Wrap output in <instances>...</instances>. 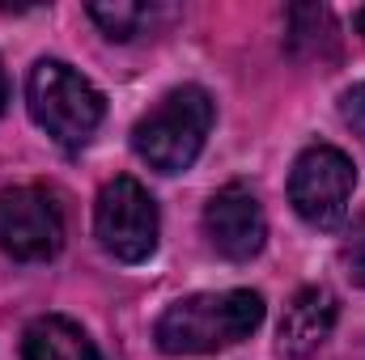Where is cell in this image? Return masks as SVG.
<instances>
[{
    "mask_svg": "<svg viewBox=\"0 0 365 360\" xmlns=\"http://www.w3.org/2000/svg\"><path fill=\"white\" fill-rule=\"evenodd\" d=\"M259 322H264V297L251 288L191 292L158 314L153 339L166 356H212L251 339Z\"/></svg>",
    "mask_w": 365,
    "mask_h": 360,
    "instance_id": "6da1fadb",
    "label": "cell"
},
{
    "mask_svg": "<svg viewBox=\"0 0 365 360\" xmlns=\"http://www.w3.org/2000/svg\"><path fill=\"white\" fill-rule=\"evenodd\" d=\"M212 119H217V106H212L208 90L179 85V90H170L132 127V149H136V157L149 170H158V174H182L204 153Z\"/></svg>",
    "mask_w": 365,
    "mask_h": 360,
    "instance_id": "7a4b0ae2",
    "label": "cell"
},
{
    "mask_svg": "<svg viewBox=\"0 0 365 360\" xmlns=\"http://www.w3.org/2000/svg\"><path fill=\"white\" fill-rule=\"evenodd\" d=\"M26 106H30V119L64 149H81L106 115L98 85L64 60H38L30 68Z\"/></svg>",
    "mask_w": 365,
    "mask_h": 360,
    "instance_id": "3957f363",
    "label": "cell"
},
{
    "mask_svg": "<svg viewBox=\"0 0 365 360\" xmlns=\"http://www.w3.org/2000/svg\"><path fill=\"white\" fill-rule=\"evenodd\" d=\"M357 166L336 144H310L289 174V203L310 229H340L353 203Z\"/></svg>",
    "mask_w": 365,
    "mask_h": 360,
    "instance_id": "277c9868",
    "label": "cell"
},
{
    "mask_svg": "<svg viewBox=\"0 0 365 360\" xmlns=\"http://www.w3.org/2000/svg\"><path fill=\"white\" fill-rule=\"evenodd\" d=\"M158 203L153 195L140 186L136 179L119 174L98 191V203H93V233H98V246L119 259V263H145L153 259L158 250Z\"/></svg>",
    "mask_w": 365,
    "mask_h": 360,
    "instance_id": "5b68a950",
    "label": "cell"
},
{
    "mask_svg": "<svg viewBox=\"0 0 365 360\" xmlns=\"http://www.w3.org/2000/svg\"><path fill=\"white\" fill-rule=\"evenodd\" d=\"M64 246V212L47 186L0 191V250L17 263H43Z\"/></svg>",
    "mask_w": 365,
    "mask_h": 360,
    "instance_id": "8992f818",
    "label": "cell"
},
{
    "mask_svg": "<svg viewBox=\"0 0 365 360\" xmlns=\"http://www.w3.org/2000/svg\"><path fill=\"white\" fill-rule=\"evenodd\" d=\"M204 233L230 263H251L268 242V216L247 182H225L204 208Z\"/></svg>",
    "mask_w": 365,
    "mask_h": 360,
    "instance_id": "52a82bcc",
    "label": "cell"
},
{
    "mask_svg": "<svg viewBox=\"0 0 365 360\" xmlns=\"http://www.w3.org/2000/svg\"><path fill=\"white\" fill-rule=\"evenodd\" d=\"M340 318V301L331 288H302L293 292V301L284 305V318L276 327V356L280 360H310L336 331Z\"/></svg>",
    "mask_w": 365,
    "mask_h": 360,
    "instance_id": "ba28073f",
    "label": "cell"
},
{
    "mask_svg": "<svg viewBox=\"0 0 365 360\" xmlns=\"http://www.w3.org/2000/svg\"><path fill=\"white\" fill-rule=\"evenodd\" d=\"M21 360H102L93 339L64 314H43L21 331Z\"/></svg>",
    "mask_w": 365,
    "mask_h": 360,
    "instance_id": "9c48e42d",
    "label": "cell"
},
{
    "mask_svg": "<svg viewBox=\"0 0 365 360\" xmlns=\"http://www.w3.org/2000/svg\"><path fill=\"white\" fill-rule=\"evenodd\" d=\"M90 17L102 26L106 38L128 43L132 34H140V26L153 17L149 4H132V0H115V4H90Z\"/></svg>",
    "mask_w": 365,
    "mask_h": 360,
    "instance_id": "30bf717a",
    "label": "cell"
},
{
    "mask_svg": "<svg viewBox=\"0 0 365 360\" xmlns=\"http://www.w3.org/2000/svg\"><path fill=\"white\" fill-rule=\"evenodd\" d=\"M340 115H344V123L353 127V136L365 144V81L353 85V90H344V97H340Z\"/></svg>",
    "mask_w": 365,
    "mask_h": 360,
    "instance_id": "8fae6325",
    "label": "cell"
},
{
    "mask_svg": "<svg viewBox=\"0 0 365 360\" xmlns=\"http://www.w3.org/2000/svg\"><path fill=\"white\" fill-rule=\"evenodd\" d=\"M344 268L353 275V284L365 288V216L353 225V238L344 242Z\"/></svg>",
    "mask_w": 365,
    "mask_h": 360,
    "instance_id": "7c38bea8",
    "label": "cell"
},
{
    "mask_svg": "<svg viewBox=\"0 0 365 360\" xmlns=\"http://www.w3.org/2000/svg\"><path fill=\"white\" fill-rule=\"evenodd\" d=\"M4 106H9V77H4V64H0V115H4Z\"/></svg>",
    "mask_w": 365,
    "mask_h": 360,
    "instance_id": "4fadbf2b",
    "label": "cell"
},
{
    "mask_svg": "<svg viewBox=\"0 0 365 360\" xmlns=\"http://www.w3.org/2000/svg\"><path fill=\"white\" fill-rule=\"evenodd\" d=\"M353 26H357V34H361V38H365V4H361V9H357V13H353Z\"/></svg>",
    "mask_w": 365,
    "mask_h": 360,
    "instance_id": "5bb4252c",
    "label": "cell"
}]
</instances>
